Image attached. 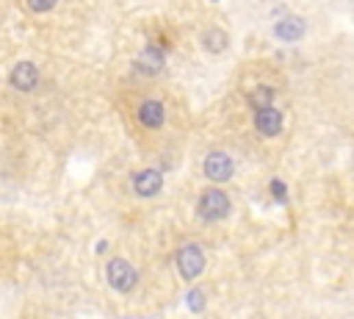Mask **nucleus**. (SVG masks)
<instances>
[{"instance_id": "1", "label": "nucleus", "mask_w": 354, "mask_h": 319, "mask_svg": "<svg viewBox=\"0 0 354 319\" xmlns=\"http://www.w3.org/2000/svg\"><path fill=\"white\" fill-rule=\"evenodd\" d=\"M197 211L207 222H219V220H225L230 214V198L225 195L222 189H207L202 195V200H199V206H197Z\"/></svg>"}, {"instance_id": "2", "label": "nucleus", "mask_w": 354, "mask_h": 319, "mask_svg": "<svg viewBox=\"0 0 354 319\" xmlns=\"http://www.w3.org/2000/svg\"><path fill=\"white\" fill-rule=\"evenodd\" d=\"M175 264H177V272H180L186 281H194V278H199L202 270H205V252H202L197 244H186V247L177 250Z\"/></svg>"}, {"instance_id": "3", "label": "nucleus", "mask_w": 354, "mask_h": 319, "mask_svg": "<svg viewBox=\"0 0 354 319\" xmlns=\"http://www.w3.org/2000/svg\"><path fill=\"white\" fill-rule=\"evenodd\" d=\"M105 275H108V283H111V289H116V292H130L133 286H136V270L127 264V261H122V259H114L111 264H108V270H105Z\"/></svg>"}, {"instance_id": "4", "label": "nucleus", "mask_w": 354, "mask_h": 319, "mask_svg": "<svg viewBox=\"0 0 354 319\" xmlns=\"http://www.w3.org/2000/svg\"><path fill=\"white\" fill-rule=\"evenodd\" d=\"M202 169H205V175L214 180V183H225V180H230L233 178V158L227 156V153H210L207 158H205V164H202Z\"/></svg>"}, {"instance_id": "5", "label": "nucleus", "mask_w": 354, "mask_h": 319, "mask_svg": "<svg viewBox=\"0 0 354 319\" xmlns=\"http://www.w3.org/2000/svg\"><path fill=\"white\" fill-rule=\"evenodd\" d=\"M164 186V175L158 169H144V172H138L133 178V189H136V195L141 198H155L158 191Z\"/></svg>"}, {"instance_id": "6", "label": "nucleus", "mask_w": 354, "mask_h": 319, "mask_svg": "<svg viewBox=\"0 0 354 319\" xmlns=\"http://www.w3.org/2000/svg\"><path fill=\"white\" fill-rule=\"evenodd\" d=\"M36 84H39V73H36V67L31 61H23V64H17V67L12 70V86L14 89L31 92Z\"/></svg>"}, {"instance_id": "7", "label": "nucleus", "mask_w": 354, "mask_h": 319, "mask_svg": "<svg viewBox=\"0 0 354 319\" xmlns=\"http://www.w3.org/2000/svg\"><path fill=\"white\" fill-rule=\"evenodd\" d=\"M255 125H257V131L263 137H277L282 131V114L277 108H271V106L268 108H260L255 114Z\"/></svg>"}, {"instance_id": "8", "label": "nucleus", "mask_w": 354, "mask_h": 319, "mask_svg": "<svg viewBox=\"0 0 354 319\" xmlns=\"http://www.w3.org/2000/svg\"><path fill=\"white\" fill-rule=\"evenodd\" d=\"M164 119H166V114H164V106H161L158 100H144V103H141V108H138V122L144 125V128H161Z\"/></svg>"}, {"instance_id": "9", "label": "nucleus", "mask_w": 354, "mask_h": 319, "mask_svg": "<svg viewBox=\"0 0 354 319\" xmlns=\"http://www.w3.org/2000/svg\"><path fill=\"white\" fill-rule=\"evenodd\" d=\"M305 31H307V25H305V20H299V17H288V20L277 23V28H274V34H277L279 39H286V42H296V39H302V36H305Z\"/></svg>"}, {"instance_id": "10", "label": "nucleus", "mask_w": 354, "mask_h": 319, "mask_svg": "<svg viewBox=\"0 0 354 319\" xmlns=\"http://www.w3.org/2000/svg\"><path fill=\"white\" fill-rule=\"evenodd\" d=\"M161 64H164V53L150 47V50L141 53V58L136 61V70H138V73H147V75H153L155 70H161Z\"/></svg>"}, {"instance_id": "11", "label": "nucleus", "mask_w": 354, "mask_h": 319, "mask_svg": "<svg viewBox=\"0 0 354 319\" xmlns=\"http://www.w3.org/2000/svg\"><path fill=\"white\" fill-rule=\"evenodd\" d=\"M202 47H205L207 53H222V50L227 47V34H225L222 28H207V31L202 34Z\"/></svg>"}, {"instance_id": "12", "label": "nucleus", "mask_w": 354, "mask_h": 319, "mask_svg": "<svg viewBox=\"0 0 354 319\" xmlns=\"http://www.w3.org/2000/svg\"><path fill=\"white\" fill-rule=\"evenodd\" d=\"M271 100H274V89H271V86H260V89H255V92H252L249 106H252L255 111H260V108H268V106H271Z\"/></svg>"}, {"instance_id": "13", "label": "nucleus", "mask_w": 354, "mask_h": 319, "mask_svg": "<svg viewBox=\"0 0 354 319\" xmlns=\"http://www.w3.org/2000/svg\"><path fill=\"white\" fill-rule=\"evenodd\" d=\"M55 3H58V0H28V9L36 12V14H42V12H50Z\"/></svg>"}, {"instance_id": "14", "label": "nucleus", "mask_w": 354, "mask_h": 319, "mask_svg": "<svg viewBox=\"0 0 354 319\" xmlns=\"http://www.w3.org/2000/svg\"><path fill=\"white\" fill-rule=\"evenodd\" d=\"M188 305H191V311H202L205 308V294L202 292H191L188 294Z\"/></svg>"}, {"instance_id": "15", "label": "nucleus", "mask_w": 354, "mask_h": 319, "mask_svg": "<svg viewBox=\"0 0 354 319\" xmlns=\"http://www.w3.org/2000/svg\"><path fill=\"white\" fill-rule=\"evenodd\" d=\"M271 195H274V198L282 203V200H286V186H282L279 180H271Z\"/></svg>"}]
</instances>
